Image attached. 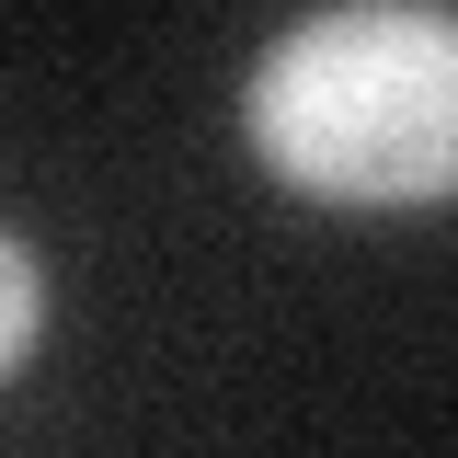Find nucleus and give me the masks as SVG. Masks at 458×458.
Listing matches in <instances>:
<instances>
[{"instance_id":"1","label":"nucleus","mask_w":458,"mask_h":458,"mask_svg":"<svg viewBox=\"0 0 458 458\" xmlns=\"http://www.w3.org/2000/svg\"><path fill=\"white\" fill-rule=\"evenodd\" d=\"M241 126L321 207H447L458 195V23L412 12V0H333L264 47Z\"/></svg>"},{"instance_id":"2","label":"nucleus","mask_w":458,"mask_h":458,"mask_svg":"<svg viewBox=\"0 0 458 458\" xmlns=\"http://www.w3.org/2000/svg\"><path fill=\"white\" fill-rule=\"evenodd\" d=\"M23 344H35V252L12 241V355H23Z\"/></svg>"}]
</instances>
